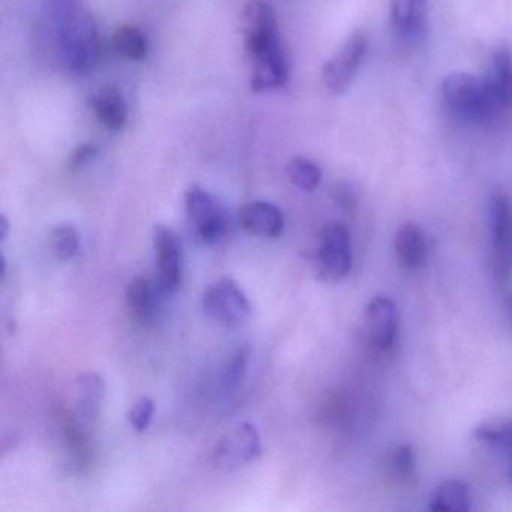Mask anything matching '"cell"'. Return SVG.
Here are the masks:
<instances>
[{
	"mask_svg": "<svg viewBox=\"0 0 512 512\" xmlns=\"http://www.w3.org/2000/svg\"><path fill=\"white\" fill-rule=\"evenodd\" d=\"M242 34L251 62V89L275 91L289 80V61L281 43L274 8L265 0H253L242 13Z\"/></svg>",
	"mask_w": 512,
	"mask_h": 512,
	"instance_id": "obj_1",
	"label": "cell"
},
{
	"mask_svg": "<svg viewBox=\"0 0 512 512\" xmlns=\"http://www.w3.org/2000/svg\"><path fill=\"white\" fill-rule=\"evenodd\" d=\"M442 95L446 106L458 119L472 124L491 121L508 107L488 76L449 74L443 80Z\"/></svg>",
	"mask_w": 512,
	"mask_h": 512,
	"instance_id": "obj_2",
	"label": "cell"
},
{
	"mask_svg": "<svg viewBox=\"0 0 512 512\" xmlns=\"http://www.w3.org/2000/svg\"><path fill=\"white\" fill-rule=\"evenodd\" d=\"M202 307L206 316L226 328H238L247 322L251 304L247 295L232 278L223 277L203 293Z\"/></svg>",
	"mask_w": 512,
	"mask_h": 512,
	"instance_id": "obj_3",
	"label": "cell"
},
{
	"mask_svg": "<svg viewBox=\"0 0 512 512\" xmlns=\"http://www.w3.org/2000/svg\"><path fill=\"white\" fill-rule=\"evenodd\" d=\"M185 209L197 241L215 245L226 236V212L218 199L205 188L194 185L185 193Z\"/></svg>",
	"mask_w": 512,
	"mask_h": 512,
	"instance_id": "obj_4",
	"label": "cell"
},
{
	"mask_svg": "<svg viewBox=\"0 0 512 512\" xmlns=\"http://www.w3.org/2000/svg\"><path fill=\"white\" fill-rule=\"evenodd\" d=\"M317 266L325 280L338 281L349 274L352 269V236L343 223H331L323 229Z\"/></svg>",
	"mask_w": 512,
	"mask_h": 512,
	"instance_id": "obj_5",
	"label": "cell"
},
{
	"mask_svg": "<svg viewBox=\"0 0 512 512\" xmlns=\"http://www.w3.org/2000/svg\"><path fill=\"white\" fill-rule=\"evenodd\" d=\"M65 64L73 73L88 74L100 58V38L97 23L91 13H86L79 25L58 43Z\"/></svg>",
	"mask_w": 512,
	"mask_h": 512,
	"instance_id": "obj_6",
	"label": "cell"
},
{
	"mask_svg": "<svg viewBox=\"0 0 512 512\" xmlns=\"http://www.w3.org/2000/svg\"><path fill=\"white\" fill-rule=\"evenodd\" d=\"M490 232L494 274L503 283L512 275V202L505 194L491 199Z\"/></svg>",
	"mask_w": 512,
	"mask_h": 512,
	"instance_id": "obj_7",
	"label": "cell"
},
{
	"mask_svg": "<svg viewBox=\"0 0 512 512\" xmlns=\"http://www.w3.org/2000/svg\"><path fill=\"white\" fill-rule=\"evenodd\" d=\"M368 40L364 32L350 35L340 52L323 67V83L332 95H343L352 85L367 55Z\"/></svg>",
	"mask_w": 512,
	"mask_h": 512,
	"instance_id": "obj_8",
	"label": "cell"
},
{
	"mask_svg": "<svg viewBox=\"0 0 512 512\" xmlns=\"http://www.w3.org/2000/svg\"><path fill=\"white\" fill-rule=\"evenodd\" d=\"M262 455L259 431L250 422H241L226 434L214 452V463L221 470H235L254 463Z\"/></svg>",
	"mask_w": 512,
	"mask_h": 512,
	"instance_id": "obj_9",
	"label": "cell"
},
{
	"mask_svg": "<svg viewBox=\"0 0 512 512\" xmlns=\"http://www.w3.org/2000/svg\"><path fill=\"white\" fill-rule=\"evenodd\" d=\"M400 314L397 305L386 296L371 299L364 313V334L377 352H389L397 343Z\"/></svg>",
	"mask_w": 512,
	"mask_h": 512,
	"instance_id": "obj_10",
	"label": "cell"
},
{
	"mask_svg": "<svg viewBox=\"0 0 512 512\" xmlns=\"http://www.w3.org/2000/svg\"><path fill=\"white\" fill-rule=\"evenodd\" d=\"M158 281L166 293H176L182 284V245L175 230L158 224L154 229Z\"/></svg>",
	"mask_w": 512,
	"mask_h": 512,
	"instance_id": "obj_11",
	"label": "cell"
},
{
	"mask_svg": "<svg viewBox=\"0 0 512 512\" xmlns=\"http://www.w3.org/2000/svg\"><path fill=\"white\" fill-rule=\"evenodd\" d=\"M76 389V407L71 413L80 428L92 436L103 412L106 383L101 374L89 371L77 379Z\"/></svg>",
	"mask_w": 512,
	"mask_h": 512,
	"instance_id": "obj_12",
	"label": "cell"
},
{
	"mask_svg": "<svg viewBox=\"0 0 512 512\" xmlns=\"http://www.w3.org/2000/svg\"><path fill=\"white\" fill-rule=\"evenodd\" d=\"M239 223L251 235L278 238L284 230V215L274 203L250 202L239 209Z\"/></svg>",
	"mask_w": 512,
	"mask_h": 512,
	"instance_id": "obj_13",
	"label": "cell"
},
{
	"mask_svg": "<svg viewBox=\"0 0 512 512\" xmlns=\"http://www.w3.org/2000/svg\"><path fill=\"white\" fill-rule=\"evenodd\" d=\"M91 107L101 125L110 131H122L128 121L124 95L115 86H104L91 98Z\"/></svg>",
	"mask_w": 512,
	"mask_h": 512,
	"instance_id": "obj_14",
	"label": "cell"
},
{
	"mask_svg": "<svg viewBox=\"0 0 512 512\" xmlns=\"http://www.w3.org/2000/svg\"><path fill=\"white\" fill-rule=\"evenodd\" d=\"M391 19L401 37H421L427 23V0H391Z\"/></svg>",
	"mask_w": 512,
	"mask_h": 512,
	"instance_id": "obj_15",
	"label": "cell"
},
{
	"mask_svg": "<svg viewBox=\"0 0 512 512\" xmlns=\"http://www.w3.org/2000/svg\"><path fill=\"white\" fill-rule=\"evenodd\" d=\"M395 253L398 262L407 269L421 268L427 259V241L416 224L407 223L395 235Z\"/></svg>",
	"mask_w": 512,
	"mask_h": 512,
	"instance_id": "obj_16",
	"label": "cell"
},
{
	"mask_svg": "<svg viewBox=\"0 0 512 512\" xmlns=\"http://www.w3.org/2000/svg\"><path fill=\"white\" fill-rule=\"evenodd\" d=\"M470 488L466 482L448 479L442 482L431 497L430 509L434 512H464L470 509Z\"/></svg>",
	"mask_w": 512,
	"mask_h": 512,
	"instance_id": "obj_17",
	"label": "cell"
},
{
	"mask_svg": "<svg viewBox=\"0 0 512 512\" xmlns=\"http://www.w3.org/2000/svg\"><path fill=\"white\" fill-rule=\"evenodd\" d=\"M385 470L392 484L410 487L416 476V458L412 445L401 443L392 448L386 457Z\"/></svg>",
	"mask_w": 512,
	"mask_h": 512,
	"instance_id": "obj_18",
	"label": "cell"
},
{
	"mask_svg": "<svg viewBox=\"0 0 512 512\" xmlns=\"http://www.w3.org/2000/svg\"><path fill=\"white\" fill-rule=\"evenodd\" d=\"M83 0H49V14L56 41H62L85 17Z\"/></svg>",
	"mask_w": 512,
	"mask_h": 512,
	"instance_id": "obj_19",
	"label": "cell"
},
{
	"mask_svg": "<svg viewBox=\"0 0 512 512\" xmlns=\"http://www.w3.org/2000/svg\"><path fill=\"white\" fill-rule=\"evenodd\" d=\"M127 302L131 313L140 322L148 323L157 311V292L154 284L146 278H136L127 289Z\"/></svg>",
	"mask_w": 512,
	"mask_h": 512,
	"instance_id": "obj_20",
	"label": "cell"
},
{
	"mask_svg": "<svg viewBox=\"0 0 512 512\" xmlns=\"http://www.w3.org/2000/svg\"><path fill=\"white\" fill-rule=\"evenodd\" d=\"M113 47L122 58L130 61H143L148 55V40L136 26L122 25L112 37Z\"/></svg>",
	"mask_w": 512,
	"mask_h": 512,
	"instance_id": "obj_21",
	"label": "cell"
},
{
	"mask_svg": "<svg viewBox=\"0 0 512 512\" xmlns=\"http://www.w3.org/2000/svg\"><path fill=\"white\" fill-rule=\"evenodd\" d=\"M473 437L490 448L512 451V418L488 419L475 428Z\"/></svg>",
	"mask_w": 512,
	"mask_h": 512,
	"instance_id": "obj_22",
	"label": "cell"
},
{
	"mask_svg": "<svg viewBox=\"0 0 512 512\" xmlns=\"http://www.w3.org/2000/svg\"><path fill=\"white\" fill-rule=\"evenodd\" d=\"M251 347L248 344L238 347L227 359L221 374V383L226 391H236L244 383L250 365Z\"/></svg>",
	"mask_w": 512,
	"mask_h": 512,
	"instance_id": "obj_23",
	"label": "cell"
},
{
	"mask_svg": "<svg viewBox=\"0 0 512 512\" xmlns=\"http://www.w3.org/2000/svg\"><path fill=\"white\" fill-rule=\"evenodd\" d=\"M80 232L71 224H61L50 233V248L56 259L73 260L80 250Z\"/></svg>",
	"mask_w": 512,
	"mask_h": 512,
	"instance_id": "obj_24",
	"label": "cell"
},
{
	"mask_svg": "<svg viewBox=\"0 0 512 512\" xmlns=\"http://www.w3.org/2000/svg\"><path fill=\"white\" fill-rule=\"evenodd\" d=\"M287 175L290 181L305 193H313L322 182V170L307 158H293L287 166Z\"/></svg>",
	"mask_w": 512,
	"mask_h": 512,
	"instance_id": "obj_25",
	"label": "cell"
},
{
	"mask_svg": "<svg viewBox=\"0 0 512 512\" xmlns=\"http://www.w3.org/2000/svg\"><path fill=\"white\" fill-rule=\"evenodd\" d=\"M488 77L502 95L506 106L512 104V55L508 49L496 50L493 56V70Z\"/></svg>",
	"mask_w": 512,
	"mask_h": 512,
	"instance_id": "obj_26",
	"label": "cell"
},
{
	"mask_svg": "<svg viewBox=\"0 0 512 512\" xmlns=\"http://www.w3.org/2000/svg\"><path fill=\"white\" fill-rule=\"evenodd\" d=\"M155 413V403L151 397H142L136 404H134L133 409L130 410V415H128V419H130L131 427H133L134 431L137 433H145L148 430L149 425H151L152 418H154Z\"/></svg>",
	"mask_w": 512,
	"mask_h": 512,
	"instance_id": "obj_27",
	"label": "cell"
},
{
	"mask_svg": "<svg viewBox=\"0 0 512 512\" xmlns=\"http://www.w3.org/2000/svg\"><path fill=\"white\" fill-rule=\"evenodd\" d=\"M334 199L341 209L352 212L358 203V191L350 182H341L335 187Z\"/></svg>",
	"mask_w": 512,
	"mask_h": 512,
	"instance_id": "obj_28",
	"label": "cell"
},
{
	"mask_svg": "<svg viewBox=\"0 0 512 512\" xmlns=\"http://www.w3.org/2000/svg\"><path fill=\"white\" fill-rule=\"evenodd\" d=\"M97 152V148H95V145H91V143L80 145L79 148L71 154L70 169L76 172V170L88 166V164L97 157Z\"/></svg>",
	"mask_w": 512,
	"mask_h": 512,
	"instance_id": "obj_29",
	"label": "cell"
},
{
	"mask_svg": "<svg viewBox=\"0 0 512 512\" xmlns=\"http://www.w3.org/2000/svg\"><path fill=\"white\" fill-rule=\"evenodd\" d=\"M10 233V221H8L7 215L2 214L0 217V242H5Z\"/></svg>",
	"mask_w": 512,
	"mask_h": 512,
	"instance_id": "obj_30",
	"label": "cell"
},
{
	"mask_svg": "<svg viewBox=\"0 0 512 512\" xmlns=\"http://www.w3.org/2000/svg\"><path fill=\"white\" fill-rule=\"evenodd\" d=\"M7 271V259H5V256H2V272H0V275H2V283H4L5 278H7Z\"/></svg>",
	"mask_w": 512,
	"mask_h": 512,
	"instance_id": "obj_31",
	"label": "cell"
},
{
	"mask_svg": "<svg viewBox=\"0 0 512 512\" xmlns=\"http://www.w3.org/2000/svg\"><path fill=\"white\" fill-rule=\"evenodd\" d=\"M511 313H512V302H511Z\"/></svg>",
	"mask_w": 512,
	"mask_h": 512,
	"instance_id": "obj_32",
	"label": "cell"
},
{
	"mask_svg": "<svg viewBox=\"0 0 512 512\" xmlns=\"http://www.w3.org/2000/svg\"><path fill=\"white\" fill-rule=\"evenodd\" d=\"M511 476H512V469H511Z\"/></svg>",
	"mask_w": 512,
	"mask_h": 512,
	"instance_id": "obj_33",
	"label": "cell"
}]
</instances>
